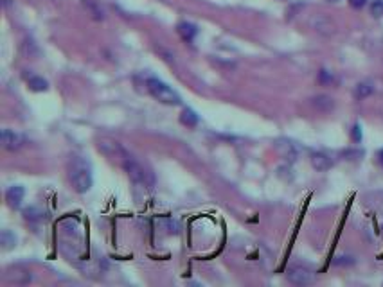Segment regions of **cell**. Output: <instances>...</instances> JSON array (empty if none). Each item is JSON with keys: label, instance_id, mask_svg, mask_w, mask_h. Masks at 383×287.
Instances as JSON below:
<instances>
[{"label": "cell", "instance_id": "6da1fadb", "mask_svg": "<svg viewBox=\"0 0 383 287\" xmlns=\"http://www.w3.org/2000/svg\"><path fill=\"white\" fill-rule=\"evenodd\" d=\"M68 180H70L76 192H88L92 188V183H94L90 163L87 160H83V158H74L70 165H68Z\"/></svg>", "mask_w": 383, "mask_h": 287}, {"label": "cell", "instance_id": "7a4b0ae2", "mask_svg": "<svg viewBox=\"0 0 383 287\" xmlns=\"http://www.w3.org/2000/svg\"><path fill=\"white\" fill-rule=\"evenodd\" d=\"M146 88L147 92L158 101V103H162V104H168V106H178L182 104V99H180V95L175 92L171 86L160 81L157 78H149L146 81Z\"/></svg>", "mask_w": 383, "mask_h": 287}, {"label": "cell", "instance_id": "3957f363", "mask_svg": "<svg viewBox=\"0 0 383 287\" xmlns=\"http://www.w3.org/2000/svg\"><path fill=\"white\" fill-rule=\"evenodd\" d=\"M121 165L124 167V171L128 172V176L133 180L139 185H144V187H153V176L151 172H147L146 169L142 167L141 163L137 162L135 158L131 155H126V157L121 160Z\"/></svg>", "mask_w": 383, "mask_h": 287}, {"label": "cell", "instance_id": "277c9868", "mask_svg": "<svg viewBox=\"0 0 383 287\" xmlns=\"http://www.w3.org/2000/svg\"><path fill=\"white\" fill-rule=\"evenodd\" d=\"M286 277H288L290 282L295 284V286H310V284L315 280V277H313L311 269H308V267H304V266H292V267H288Z\"/></svg>", "mask_w": 383, "mask_h": 287}, {"label": "cell", "instance_id": "5b68a950", "mask_svg": "<svg viewBox=\"0 0 383 287\" xmlns=\"http://www.w3.org/2000/svg\"><path fill=\"white\" fill-rule=\"evenodd\" d=\"M99 151H103L106 157L112 158V160H119V162H121L122 158L128 155V151L121 146V144H119V142L108 140V138L99 140Z\"/></svg>", "mask_w": 383, "mask_h": 287}, {"label": "cell", "instance_id": "8992f818", "mask_svg": "<svg viewBox=\"0 0 383 287\" xmlns=\"http://www.w3.org/2000/svg\"><path fill=\"white\" fill-rule=\"evenodd\" d=\"M0 138H2V146H4L7 151H15V149L22 147V144H24V136H22L20 133L11 131V130H4V131H2Z\"/></svg>", "mask_w": 383, "mask_h": 287}, {"label": "cell", "instance_id": "52a82bcc", "mask_svg": "<svg viewBox=\"0 0 383 287\" xmlns=\"http://www.w3.org/2000/svg\"><path fill=\"white\" fill-rule=\"evenodd\" d=\"M5 277L9 282H15V284H27L31 282V273L24 269L20 266H15V267H9L7 271H5Z\"/></svg>", "mask_w": 383, "mask_h": 287}, {"label": "cell", "instance_id": "ba28073f", "mask_svg": "<svg viewBox=\"0 0 383 287\" xmlns=\"http://www.w3.org/2000/svg\"><path fill=\"white\" fill-rule=\"evenodd\" d=\"M24 196H26V190L24 187L20 185H15V187H11L5 194V199H7V205H9L11 209H18L24 201Z\"/></svg>", "mask_w": 383, "mask_h": 287}, {"label": "cell", "instance_id": "9c48e42d", "mask_svg": "<svg viewBox=\"0 0 383 287\" xmlns=\"http://www.w3.org/2000/svg\"><path fill=\"white\" fill-rule=\"evenodd\" d=\"M311 106L315 108V110L322 111V113H327L335 108V101L331 99L329 95H317L311 99Z\"/></svg>", "mask_w": 383, "mask_h": 287}, {"label": "cell", "instance_id": "30bf717a", "mask_svg": "<svg viewBox=\"0 0 383 287\" xmlns=\"http://www.w3.org/2000/svg\"><path fill=\"white\" fill-rule=\"evenodd\" d=\"M310 160L313 169H317V171H327V169L333 167V160L324 153H313Z\"/></svg>", "mask_w": 383, "mask_h": 287}, {"label": "cell", "instance_id": "8fae6325", "mask_svg": "<svg viewBox=\"0 0 383 287\" xmlns=\"http://www.w3.org/2000/svg\"><path fill=\"white\" fill-rule=\"evenodd\" d=\"M196 32H198L196 26H193L189 22H182V24H178V34L182 36V40H185V42H191V40L196 36Z\"/></svg>", "mask_w": 383, "mask_h": 287}, {"label": "cell", "instance_id": "7c38bea8", "mask_svg": "<svg viewBox=\"0 0 383 287\" xmlns=\"http://www.w3.org/2000/svg\"><path fill=\"white\" fill-rule=\"evenodd\" d=\"M180 122L184 126H187V128H194V126L198 124V115H196L194 110H191V108H185L182 111V115H180Z\"/></svg>", "mask_w": 383, "mask_h": 287}, {"label": "cell", "instance_id": "4fadbf2b", "mask_svg": "<svg viewBox=\"0 0 383 287\" xmlns=\"http://www.w3.org/2000/svg\"><path fill=\"white\" fill-rule=\"evenodd\" d=\"M373 92H374V86L371 83H360L356 88H354V97L362 101V99H365V97H369Z\"/></svg>", "mask_w": 383, "mask_h": 287}, {"label": "cell", "instance_id": "5bb4252c", "mask_svg": "<svg viewBox=\"0 0 383 287\" xmlns=\"http://www.w3.org/2000/svg\"><path fill=\"white\" fill-rule=\"evenodd\" d=\"M29 88L32 92H45L49 88V83L43 78H31L29 79Z\"/></svg>", "mask_w": 383, "mask_h": 287}, {"label": "cell", "instance_id": "9a60e30c", "mask_svg": "<svg viewBox=\"0 0 383 287\" xmlns=\"http://www.w3.org/2000/svg\"><path fill=\"white\" fill-rule=\"evenodd\" d=\"M83 5L92 13V16H94L95 20H101V18H103V11H101V7H97L92 0H83Z\"/></svg>", "mask_w": 383, "mask_h": 287}, {"label": "cell", "instance_id": "2e32d148", "mask_svg": "<svg viewBox=\"0 0 383 287\" xmlns=\"http://www.w3.org/2000/svg\"><path fill=\"white\" fill-rule=\"evenodd\" d=\"M371 15L374 18H382L383 16V0H374L371 4Z\"/></svg>", "mask_w": 383, "mask_h": 287}, {"label": "cell", "instance_id": "e0dca14e", "mask_svg": "<svg viewBox=\"0 0 383 287\" xmlns=\"http://www.w3.org/2000/svg\"><path fill=\"white\" fill-rule=\"evenodd\" d=\"M0 239H2V244H4L5 248H11V246L15 244V240H16L15 235H11L7 230H5V232H2V237H0Z\"/></svg>", "mask_w": 383, "mask_h": 287}, {"label": "cell", "instance_id": "ac0fdd59", "mask_svg": "<svg viewBox=\"0 0 383 287\" xmlns=\"http://www.w3.org/2000/svg\"><path fill=\"white\" fill-rule=\"evenodd\" d=\"M319 81L322 84H329L331 81H333V74H331L329 70H320V72H319Z\"/></svg>", "mask_w": 383, "mask_h": 287}, {"label": "cell", "instance_id": "d6986e66", "mask_svg": "<svg viewBox=\"0 0 383 287\" xmlns=\"http://www.w3.org/2000/svg\"><path fill=\"white\" fill-rule=\"evenodd\" d=\"M353 262H354V259H351V257H338V259L333 261V264L335 266H349Z\"/></svg>", "mask_w": 383, "mask_h": 287}, {"label": "cell", "instance_id": "ffe728a7", "mask_svg": "<svg viewBox=\"0 0 383 287\" xmlns=\"http://www.w3.org/2000/svg\"><path fill=\"white\" fill-rule=\"evenodd\" d=\"M353 140H354V142L362 140V130H360V126H358V124L353 128Z\"/></svg>", "mask_w": 383, "mask_h": 287}, {"label": "cell", "instance_id": "44dd1931", "mask_svg": "<svg viewBox=\"0 0 383 287\" xmlns=\"http://www.w3.org/2000/svg\"><path fill=\"white\" fill-rule=\"evenodd\" d=\"M349 4H351V7H354V9H362L363 5L367 4V0H349Z\"/></svg>", "mask_w": 383, "mask_h": 287}, {"label": "cell", "instance_id": "7402d4cb", "mask_svg": "<svg viewBox=\"0 0 383 287\" xmlns=\"http://www.w3.org/2000/svg\"><path fill=\"white\" fill-rule=\"evenodd\" d=\"M378 160H380V163H382V167H383V149L378 153Z\"/></svg>", "mask_w": 383, "mask_h": 287}, {"label": "cell", "instance_id": "603a6c76", "mask_svg": "<svg viewBox=\"0 0 383 287\" xmlns=\"http://www.w3.org/2000/svg\"><path fill=\"white\" fill-rule=\"evenodd\" d=\"M327 2H338V0H327Z\"/></svg>", "mask_w": 383, "mask_h": 287}]
</instances>
